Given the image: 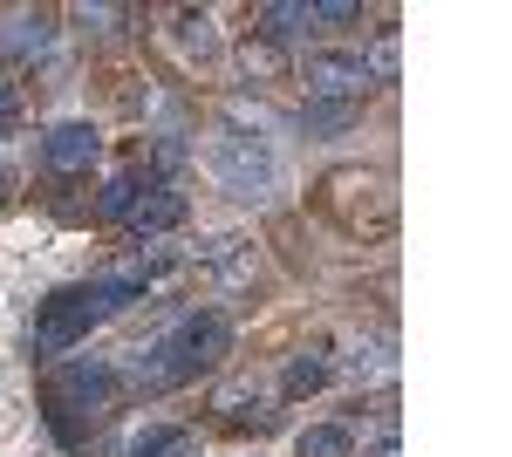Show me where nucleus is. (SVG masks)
<instances>
[{"mask_svg":"<svg viewBox=\"0 0 512 457\" xmlns=\"http://www.w3.org/2000/svg\"><path fill=\"white\" fill-rule=\"evenodd\" d=\"M233 355V321L226 314H185V321H171L151 348H137V362H130V376L123 382H137V389H178V382H198L205 369H219Z\"/></svg>","mask_w":512,"mask_h":457,"instance_id":"1","label":"nucleus"},{"mask_svg":"<svg viewBox=\"0 0 512 457\" xmlns=\"http://www.w3.org/2000/svg\"><path fill=\"white\" fill-rule=\"evenodd\" d=\"M205 164H212V178L233 191V198H267V191L280 185V157L267 151L260 137H246V130H219L212 151H205Z\"/></svg>","mask_w":512,"mask_h":457,"instance_id":"2","label":"nucleus"},{"mask_svg":"<svg viewBox=\"0 0 512 457\" xmlns=\"http://www.w3.org/2000/svg\"><path fill=\"white\" fill-rule=\"evenodd\" d=\"M110 321V307L96 301L89 287H62V294H48L35 314V348L41 355H69L76 342H89V328H103Z\"/></svg>","mask_w":512,"mask_h":457,"instance_id":"3","label":"nucleus"},{"mask_svg":"<svg viewBox=\"0 0 512 457\" xmlns=\"http://www.w3.org/2000/svg\"><path fill=\"white\" fill-rule=\"evenodd\" d=\"M123 396V369H110V362H69L62 376H55V389H48V403H55V417H69V410H110Z\"/></svg>","mask_w":512,"mask_h":457,"instance_id":"4","label":"nucleus"},{"mask_svg":"<svg viewBox=\"0 0 512 457\" xmlns=\"http://www.w3.org/2000/svg\"><path fill=\"white\" fill-rule=\"evenodd\" d=\"M301 76H308V103H362V89H369L362 55H342V48H315Z\"/></svg>","mask_w":512,"mask_h":457,"instance_id":"5","label":"nucleus"},{"mask_svg":"<svg viewBox=\"0 0 512 457\" xmlns=\"http://www.w3.org/2000/svg\"><path fill=\"white\" fill-rule=\"evenodd\" d=\"M103 157V137L89 130V123H55L48 137H41V164L55 171V178H76V171H89Z\"/></svg>","mask_w":512,"mask_h":457,"instance_id":"6","label":"nucleus"},{"mask_svg":"<svg viewBox=\"0 0 512 457\" xmlns=\"http://www.w3.org/2000/svg\"><path fill=\"white\" fill-rule=\"evenodd\" d=\"M185 212H192V205H185V191H171V185H151L144 198H137V205H130V219H123V226L137 232V239H158V232L185 226Z\"/></svg>","mask_w":512,"mask_h":457,"instance_id":"7","label":"nucleus"},{"mask_svg":"<svg viewBox=\"0 0 512 457\" xmlns=\"http://www.w3.org/2000/svg\"><path fill=\"white\" fill-rule=\"evenodd\" d=\"M151 260H123V267H110V273H96V280H89V294H96V301L110 307V314H123V307L130 301H144V287H151Z\"/></svg>","mask_w":512,"mask_h":457,"instance_id":"8","label":"nucleus"},{"mask_svg":"<svg viewBox=\"0 0 512 457\" xmlns=\"http://www.w3.org/2000/svg\"><path fill=\"white\" fill-rule=\"evenodd\" d=\"M301 28H315V7H301V0H274V7H260V41H294Z\"/></svg>","mask_w":512,"mask_h":457,"instance_id":"9","label":"nucleus"},{"mask_svg":"<svg viewBox=\"0 0 512 457\" xmlns=\"http://www.w3.org/2000/svg\"><path fill=\"white\" fill-rule=\"evenodd\" d=\"M123 457H198V437H192V430H178V423H158V430H144Z\"/></svg>","mask_w":512,"mask_h":457,"instance_id":"10","label":"nucleus"},{"mask_svg":"<svg viewBox=\"0 0 512 457\" xmlns=\"http://www.w3.org/2000/svg\"><path fill=\"white\" fill-rule=\"evenodd\" d=\"M151 191V178H137V171H123V178H110L103 185V198H96V219H110V226H123L130 219V205Z\"/></svg>","mask_w":512,"mask_h":457,"instance_id":"11","label":"nucleus"},{"mask_svg":"<svg viewBox=\"0 0 512 457\" xmlns=\"http://www.w3.org/2000/svg\"><path fill=\"white\" fill-rule=\"evenodd\" d=\"M171 35H178V48H185V55H198V62L219 48V28H212V14H192V7H185V14H171Z\"/></svg>","mask_w":512,"mask_h":457,"instance_id":"12","label":"nucleus"},{"mask_svg":"<svg viewBox=\"0 0 512 457\" xmlns=\"http://www.w3.org/2000/svg\"><path fill=\"white\" fill-rule=\"evenodd\" d=\"M328 376H335V362H328L321 348H301V355L287 362V396H315Z\"/></svg>","mask_w":512,"mask_h":457,"instance_id":"13","label":"nucleus"},{"mask_svg":"<svg viewBox=\"0 0 512 457\" xmlns=\"http://www.w3.org/2000/svg\"><path fill=\"white\" fill-rule=\"evenodd\" d=\"M294 457H355V437L342 423H315V430H301Z\"/></svg>","mask_w":512,"mask_h":457,"instance_id":"14","label":"nucleus"},{"mask_svg":"<svg viewBox=\"0 0 512 457\" xmlns=\"http://www.w3.org/2000/svg\"><path fill=\"white\" fill-rule=\"evenodd\" d=\"M355 116H362V103H308L301 110V130L308 137H335V130H349Z\"/></svg>","mask_w":512,"mask_h":457,"instance_id":"15","label":"nucleus"},{"mask_svg":"<svg viewBox=\"0 0 512 457\" xmlns=\"http://www.w3.org/2000/svg\"><path fill=\"white\" fill-rule=\"evenodd\" d=\"M239 62H246V76H280V48L274 41H246Z\"/></svg>","mask_w":512,"mask_h":457,"instance_id":"16","label":"nucleus"},{"mask_svg":"<svg viewBox=\"0 0 512 457\" xmlns=\"http://www.w3.org/2000/svg\"><path fill=\"white\" fill-rule=\"evenodd\" d=\"M376 457H403V451H396V444H383V451H376Z\"/></svg>","mask_w":512,"mask_h":457,"instance_id":"17","label":"nucleus"}]
</instances>
